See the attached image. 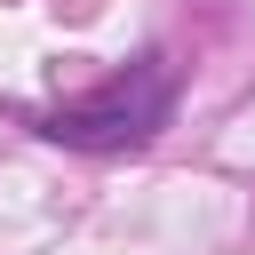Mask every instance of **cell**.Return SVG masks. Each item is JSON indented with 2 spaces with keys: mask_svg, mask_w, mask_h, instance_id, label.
<instances>
[{
  "mask_svg": "<svg viewBox=\"0 0 255 255\" xmlns=\"http://www.w3.org/2000/svg\"><path fill=\"white\" fill-rule=\"evenodd\" d=\"M167 112H175V64L167 56H143L120 80H104L96 96H80L64 112H40V135L48 143H72V151H120V143L159 135Z\"/></svg>",
  "mask_w": 255,
  "mask_h": 255,
  "instance_id": "6da1fadb",
  "label": "cell"
}]
</instances>
